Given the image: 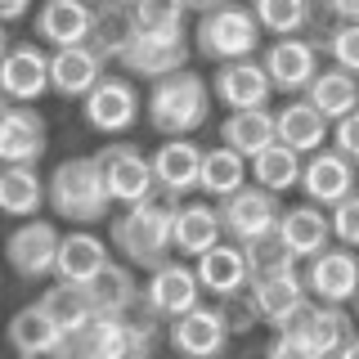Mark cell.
<instances>
[{"mask_svg": "<svg viewBox=\"0 0 359 359\" xmlns=\"http://www.w3.org/2000/svg\"><path fill=\"white\" fill-rule=\"evenodd\" d=\"M220 144H229L233 153H243L252 162L256 153H265L274 144V112L269 108H243V112H229L220 121Z\"/></svg>", "mask_w": 359, "mask_h": 359, "instance_id": "4dcf8cb0", "label": "cell"}, {"mask_svg": "<svg viewBox=\"0 0 359 359\" xmlns=\"http://www.w3.org/2000/svg\"><path fill=\"white\" fill-rule=\"evenodd\" d=\"M50 149L45 117L32 104H5L0 112V166H36Z\"/></svg>", "mask_w": 359, "mask_h": 359, "instance_id": "ac0fdd59", "label": "cell"}, {"mask_svg": "<svg viewBox=\"0 0 359 359\" xmlns=\"http://www.w3.org/2000/svg\"><path fill=\"white\" fill-rule=\"evenodd\" d=\"M301 153H292L287 144H269L265 153H256L252 157V184H261V189H269V194H292V189H301Z\"/></svg>", "mask_w": 359, "mask_h": 359, "instance_id": "836d02e7", "label": "cell"}, {"mask_svg": "<svg viewBox=\"0 0 359 359\" xmlns=\"http://www.w3.org/2000/svg\"><path fill=\"white\" fill-rule=\"evenodd\" d=\"M359 189V166L351 162V157H341L337 149H319L306 157V166H301V194H306V202H314V207L332 211L341 198H351Z\"/></svg>", "mask_w": 359, "mask_h": 359, "instance_id": "2e32d148", "label": "cell"}, {"mask_svg": "<svg viewBox=\"0 0 359 359\" xmlns=\"http://www.w3.org/2000/svg\"><path fill=\"white\" fill-rule=\"evenodd\" d=\"M233 341V328L224 319V306H194L189 314L166 323V346L180 359H220Z\"/></svg>", "mask_w": 359, "mask_h": 359, "instance_id": "9c48e42d", "label": "cell"}, {"mask_svg": "<svg viewBox=\"0 0 359 359\" xmlns=\"http://www.w3.org/2000/svg\"><path fill=\"white\" fill-rule=\"evenodd\" d=\"M90 292V306H95V319L99 314H135L140 310V283H135V269L126 261H108V269L86 287Z\"/></svg>", "mask_w": 359, "mask_h": 359, "instance_id": "f546056e", "label": "cell"}, {"mask_svg": "<svg viewBox=\"0 0 359 359\" xmlns=\"http://www.w3.org/2000/svg\"><path fill=\"white\" fill-rule=\"evenodd\" d=\"M328 224H332V243L355 247V252H359V189L328 211Z\"/></svg>", "mask_w": 359, "mask_h": 359, "instance_id": "60d3db41", "label": "cell"}, {"mask_svg": "<svg viewBox=\"0 0 359 359\" xmlns=\"http://www.w3.org/2000/svg\"><path fill=\"white\" fill-rule=\"evenodd\" d=\"M189 0H130V18L140 32H180Z\"/></svg>", "mask_w": 359, "mask_h": 359, "instance_id": "f35d334b", "label": "cell"}, {"mask_svg": "<svg viewBox=\"0 0 359 359\" xmlns=\"http://www.w3.org/2000/svg\"><path fill=\"white\" fill-rule=\"evenodd\" d=\"M67 341H72V359H149L157 351V319L149 310L144 314H99Z\"/></svg>", "mask_w": 359, "mask_h": 359, "instance_id": "5b68a950", "label": "cell"}, {"mask_svg": "<svg viewBox=\"0 0 359 359\" xmlns=\"http://www.w3.org/2000/svg\"><path fill=\"white\" fill-rule=\"evenodd\" d=\"M269 72L261 67V54L256 59H233L220 63L216 76H211V99H220V108L243 112V108H269Z\"/></svg>", "mask_w": 359, "mask_h": 359, "instance_id": "d6986e66", "label": "cell"}, {"mask_svg": "<svg viewBox=\"0 0 359 359\" xmlns=\"http://www.w3.org/2000/svg\"><path fill=\"white\" fill-rule=\"evenodd\" d=\"M351 306H355V319H359V292H355V301H351Z\"/></svg>", "mask_w": 359, "mask_h": 359, "instance_id": "f907efd6", "label": "cell"}, {"mask_svg": "<svg viewBox=\"0 0 359 359\" xmlns=\"http://www.w3.org/2000/svg\"><path fill=\"white\" fill-rule=\"evenodd\" d=\"M36 306L50 314V323H54V328H59L63 337H76L90 319H95L90 292H86V287H76V283H54V287H45Z\"/></svg>", "mask_w": 359, "mask_h": 359, "instance_id": "d6a6232c", "label": "cell"}, {"mask_svg": "<svg viewBox=\"0 0 359 359\" xmlns=\"http://www.w3.org/2000/svg\"><path fill=\"white\" fill-rule=\"evenodd\" d=\"M319 9L332 22H359V0H319Z\"/></svg>", "mask_w": 359, "mask_h": 359, "instance_id": "ee69618b", "label": "cell"}, {"mask_svg": "<svg viewBox=\"0 0 359 359\" xmlns=\"http://www.w3.org/2000/svg\"><path fill=\"white\" fill-rule=\"evenodd\" d=\"M59 238L63 233L54 229V220H22L14 233L5 238V261L14 269L18 278H27V283H41V278L54 274V256H59Z\"/></svg>", "mask_w": 359, "mask_h": 359, "instance_id": "4fadbf2b", "label": "cell"}, {"mask_svg": "<svg viewBox=\"0 0 359 359\" xmlns=\"http://www.w3.org/2000/svg\"><path fill=\"white\" fill-rule=\"evenodd\" d=\"M153 180L162 194H171L184 202L189 194H198V180H202V149L194 144V135H175V140H162L153 149Z\"/></svg>", "mask_w": 359, "mask_h": 359, "instance_id": "ffe728a7", "label": "cell"}, {"mask_svg": "<svg viewBox=\"0 0 359 359\" xmlns=\"http://www.w3.org/2000/svg\"><path fill=\"white\" fill-rule=\"evenodd\" d=\"M216 5H224V0H189V9H198V14H207V9H216Z\"/></svg>", "mask_w": 359, "mask_h": 359, "instance_id": "7dc6e473", "label": "cell"}, {"mask_svg": "<svg viewBox=\"0 0 359 359\" xmlns=\"http://www.w3.org/2000/svg\"><path fill=\"white\" fill-rule=\"evenodd\" d=\"M112 252H108V238H99L95 229H72L59 238V256H54V278L59 283H76V287H90L99 274L108 269Z\"/></svg>", "mask_w": 359, "mask_h": 359, "instance_id": "cb8c5ba5", "label": "cell"}, {"mask_svg": "<svg viewBox=\"0 0 359 359\" xmlns=\"http://www.w3.org/2000/svg\"><path fill=\"white\" fill-rule=\"evenodd\" d=\"M328 140H332V149H337V153L351 157V162L359 166V108H355V112H346L341 121H332V135H328Z\"/></svg>", "mask_w": 359, "mask_h": 359, "instance_id": "7bdbcfd3", "label": "cell"}, {"mask_svg": "<svg viewBox=\"0 0 359 359\" xmlns=\"http://www.w3.org/2000/svg\"><path fill=\"white\" fill-rule=\"evenodd\" d=\"M265 359H323L301 332H274L265 346Z\"/></svg>", "mask_w": 359, "mask_h": 359, "instance_id": "b9f144b4", "label": "cell"}, {"mask_svg": "<svg viewBox=\"0 0 359 359\" xmlns=\"http://www.w3.org/2000/svg\"><path fill=\"white\" fill-rule=\"evenodd\" d=\"M216 207H220L224 238L238 243V247H252V243L274 238L278 216H283V198L269 194V189H261V184H243L238 194H229L224 202H216Z\"/></svg>", "mask_w": 359, "mask_h": 359, "instance_id": "8992f818", "label": "cell"}, {"mask_svg": "<svg viewBox=\"0 0 359 359\" xmlns=\"http://www.w3.org/2000/svg\"><path fill=\"white\" fill-rule=\"evenodd\" d=\"M243 297H247V306L256 310V319L274 328V323L283 319L287 310H297L310 292H306L301 265H287V269H274V274H252V283H247Z\"/></svg>", "mask_w": 359, "mask_h": 359, "instance_id": "44dd1931", "label": "cell"}, {"mask_svg": "<svg viewBox=\"0 0 359 359\" xmlns=\"http://www.w3.org/2000/svg\"><path fill=\"white\" fill-rule=\"evenodd\" d=\"M45 207L59 220L90 229V224L112 216V198L99 171V157H63L50 175H45Z\"/></svg>", "mask_w": 359, "mask_h": 359, "instance_id": "7a4b0ae2", "label": "cell"}, {"mask_svg": "<svg viewBox=\"0 0 359 359\" xmlns=\"http://www.w3.org/2000/svg\"><path fill=\"white\" fill-rule=\"evenodd\" d=\"M355 332H359V328H355V314L346 310V306H323V301L314 306V314L306 319V328H301V337H306V341H310L323 359H332Z\"/></svg>", "mask_w": 359, "mask_h": 359, "instance_id": "e575fe53", "label": "cell"}, {"mask_svg": "<svg viewBox=\"0 0 359 359\" xmlns=\"http://www.w3.org/2000/svg\"><path fill=\"white\" fill-rule=\"evenodd\" d=\"M319 50L328 54V63H337L341 72L359 76V22H332L319 36Z\"/></svg>", "mask_w": 359, "mask_h": 359, "instance_id": "ab89813d", "label": "cell"}, {"mask_svg": "<svg viewBox=\"0 0 359 359\" xmlns=\"http://www.w3.org/2000/svg\"><path fill=\"white\" fill-rule=\"evenodd\" d=\"M99 5L95 0H41L36 18H32V36L50 50H67V45H86L95 32Z\"/></svg>", "mask_w": 359, "mask_h": 359, "instance_id": "9a60e30c", "label": "cell"}, {"mask_svg": "<svg viewBox=\"0 0 359 359\" xmlns=\"http://www.w3.org/2000/svg\"><path fill=\"white\" fill-rule=\"evenodd\" d=\"M149 359H153V355H149Z\"/></svg>", "mask_w": 359, "mask_h": 359, "instance_id": "db71d44e", "label": "cell"}, {"mask_svg": "<svg viewBox=\"0 0 359 359\" xmlns=\"http://www.w3.org/2000/svg\"><path fill=\"white\" fill-rule=\"evenodd\" d=\"M140 306L153 314L157 323H171L180 314H189L194 306H202V283L198 269L189 261H162L157 269H149V283L140 287Z\"/></svg>", "mask_w": 359, "mask_h": 359, "instance_id": "52a82bcc", "label": "cell"}, {"mask_svg": "<svg viewBox=\"0 0 359 359\" xmlns=\"http://www.w3.org/2000/svg\"><path fill=\"white\" fill-rule=\"evenodd\" d=\"M27 9H32V0H0V22H18V18H27Z\"/></svg>", "mask_w": 359, "mask_h": 359, "instance_id": "f6af8a7d", "label": "cell"}, {"mask_svg": "<svg viewBox=\"0 0 359 359\" xmlns=\"http://www.w3.org/2000/svg\"><path fill=\"white\" fill-rule=\"evenodd\" d=\"M274 238H278V247H283L292 261H310V256H319L323 247L332 243L328 211L314 207V202H297V207H283Z\"/></svg>", "mask_w": 359, "mask_h": 359, "instance_id": "d4e9b609", "label": "cell"}, {"mask_svg": "<svg viewBox=\"0 0 359 359\" xmlns=\"http://www.w3.org/2000/svg\"><path fill=\"white\" fill-rule=\"evenodd\" d=\"M5 104H9V99H5V90H0V112H5Z\"/></svg>", "mask_w": 359, "mask_h": 359, "instance_id": "816d5d0a", "label": "cell"}, {"mask_svg": "<svg viewBox=\"0 0 359 359\" xmlns=\"http://www.w3.org/2000/svg\"><path fill=\"white\" fill-rule=\"evenodd\" d=\"M67 337L50 323V314L41 306H22L14 319H9V346L27 359V355H45V351H59Z\"/></svg>", "mask_w": 359, "mask_h": 359, "instance_id": "d590c367", "label": "cell"}, {"mask_svg": "<svg viewBox=\"0 0 359 359\" xmlns=\"http://www.w3.org/2000/svg\"><path fill=\"white\" fill-rule=\"evenodd\" d=\"M243 184H252V162H247L243 153H233L229 144L202 149V180H198V194H207L211 202H224L229 194H238Z\"/></svg>", "mask_w": 359, "mask_h": 359, "instance_id": "83f0119b", "label": "cell"}, {"mask_svg": "<svg viewBox=\"0 0 359 359\" xmlns=\"http://www.w3.org/2000/svg\"><path fill=\"white\" fill-rule=\"evenodd\" d=\"M198 283L207 297H216V301H233V297H243L247 283H252V265H247V252L238 243H229V238H220L211 252H202L198 261Z\"/></svg>", "mask_w": 359, "mask_h": 359, "instance_id": "603a6c76", "label": "cell"}, {"mask_svg": "<svg viewBox=\"0 0 359 359\" xmlns=\"http://www.w3.org/2000/svg\"><path fill=\"white\" fill-rule=\"evenodd\" d=\"M9 54V32H5V22H0V59Z\"/></svg>", "mask_w": 359, "mask_h": 359, "instance_id": "c3c4849f", "label": "cell"}, {"mask_svg": "<svg viewBox=\"0 0 359 359\" xmlns=\"http://www.w3.org/2000/svg\"><path fill=\"white\" fill-rule=\"evenodd\" d=\"M328 135H332V121L323 117L306 95H292L287 104L274 112V140L287 144V149L301 153V157L319 153L323 144H328Z\"/></svg>", "mask_w": 359, "mask_h": 359, "instance_id": "484cf974", "label": "cell"}, {"mask_svg": "<svg viewBox=\"0 0 359 359\" xmlns=\"http://www.w3.org/2000/svg\"><path fill=\"white\" fill-rule=\"evenodd\" d=\"M252 9L265 36H301L314 22L319 0H252Z\"/></svg>", "mask_w": 359, "mask_h": 359, "instance_id": "8d00e7d4", "label": "cell"}, {"mask_svg": "<svg viewBox=\"0 0 359 359\" xmlns=\"http://www.w3.org/2000/svg\"><path fill=\"white\" fill-rule=\"evenodd\" d=\"M108 59L95 45H67V50H50V90L59 99H86L90 90L104 81Z\"/></svg>", "mask_w": 359, "mask_h": 359, "instance_id": "7402d4cb", "label": "cell"}, {"mask_svg": "<svg viewBox=\"0 0 359 359\" xmlns=\"http://www.w3.org/2000/svg\"><path fill=\"white\" fill-rule=\"evenodd\" d=\"M224 238L220 229V207L216 202H180L175 211V233H171V252L180 261H198L202 252H211Z\"/></svg>", "mask_w": 359, "mask_h": 359, "instance_id": "4316f807", "label": "cell"}, {"mask_svg": "<svg viewBox=\"0 0 359 359\" xmlns=\"http://www.w3.org/2000/svg\"><path fill=\"white\" fill-rule=\"evenodd\" d=\"M332 359H359V332H355V337H351V341H346V346H341V351H337Z\"/></svg>", "mask_w": 359, "mask_h": 359, "instance_id": "bcb514c9", "label": "cell"}, {"mask_svg": "<svg viewBox=\"0 0 359 359\" xmlns=\"http://www.w3.org/2000/svg\"><path fill=\"white\" fill-rule=\"evenodd\" d=\"M306 292L323 306H351L359 292V252L341 243H328L319 256L306 261Z\"/></svg>", "mask_w": 359, "mask_h": 359, "instance_id": "7c38bea8", "label": "cell"}, {"mask_svg": "<svg viewBox=\"0 0 359 359\" xmlns=\"http://www.w3.org/2000/svg\"><path fill=\"white\" fill-rule=\"evenodd\" d=\"M95 157H99V171H104L108 198L117 202V207H130V202H144L149 194H157L153 162L135 149V144H104Z\"/></svg>", "mask_w": 359, "mask_h": 359, "instance_id": "5bb4252c", "label": "cell"}, {"mask_svg": "<svg viewBox=\"0 0 359 359\" xmlns=\"http://www.w3.org/2000/svg\"><path fill=\"white\" fill-rule=\"evenodd\" d=\"M175 211L180 198L171 194H149L144 202H130L117 216H108V247L121 252V261L130 269H157L171 261V233H175Z\"/></svg>", "mask_w": 359, "mask_h": 359, "instance_id": "6da1fadb", "label": "cell"}, {"mask_svg": "<svg viewBox=\"0 0 359 359\" xmlns=\"http://www.w3.org/2000/svg\"><path fill=\"white\" fill-rule=\"evenodd\" d=\"M261 67L269 72V86H274V95H306L310 81L319 76L323 67V50L319 41L310 36H274L261 50Z\"/></svg>", "mask_w": 359, "mask_h": 359, "instance_id": "ba28073f", "label": "cell"}, {"mask_svg": "<svg viewBox=\"0 0 359 359\" xmlns=\"http://www.w3.org/2000/svg\"><path fill=\"white\" fill-rule=\"evenodd\" d=\"M247 5H252V0H247Z\"/></svg>", "mask_w": 359, "mask_h": 359, "instance_id": "f5cc1de1", "label": "cell"}, {"mask_svg": "<svg viewBox=\"0 0 359 359\" xmlns=\"http://www.w3.org/2000/svg\"><path fill=\"white\" fill-rule=\"evenodd\" d=\"M0 90L9 104H36L50 95V54L41 41H18L0 59Z\"/></svg>", "mask_w": 359, "mask_h": 359, "instance_id": "e0dca14e", "label": "cell"}, {"mask_svg": "<svg viewBox=\"0 0 359 359\" xmlns=\"http://www.w3.org/2000/svg\"><path fill=\"white\" fill-rule=\"evenodd\" d=\"M45 207V180L36 166H0V211L14 220H32Z\"/></svg>", "mask_w": 359, "mask_h": 359, "instance_id": "f1b7e54d", "label": "cell"}, {"mask_svg": "<svg viewBox=\"0 0 359 359\" xmlns=\"http://www.w3.org/2000/svg\"><path fill=\"white\" fill-rule=\"evenodd\" d=\"M194 50L207 63H233V59H256L265 50V32L256 22V9L247 0H224L207 9L194 27Z\"/></svg>", "mask_w": 359, "mask_h": 359, "instance_id": "277c9868", "label": "cell"}, {"mask_svg": "<svg viewBox=\"0 0 359 359\" xmlns=\"http://www.w3.org/2000/svg\"><path fill=\"white\" fill-rule=\"evenodd\" d=\"M189 54H194V45H189L184 27L180 32H135L117 63H121V72H130V76L157 81V76H171L180 67H189Z\"/></svg>", "mask_w": 359, "mask_h": 359, "instance_id": "8fae6325", "label": "cell"}, {"mask_svg": "<svg viewBox=\"0 0 359 359\" xmlns=\"http://www.w3.org/2000/svg\"><path fill=\"white\" fill-rule=\"evenodd\" d=\"M207 121H211V81L202 72L180 67L171 76L149 81V126L162 140L198 135Z\"/></svg>", "mask_w": 359, "mask_h": 359, "instance_id": "3957f363", "label": "cell"}, {"mask_svg": "<svg viewBox=\"0 0 359 359\" xmlns=\"http://www.w3.org/2000/svg\"><path fill=\"white\" fill-rule=\"evenodd\" d=\"M306 99H310V104L319 108L328 121H341L346 112L359 108V76H355V72H341L337 63H328V67H319V76L310 81Z\"/></svg>", "mask_w": 359, "mask_h": 359, "instance_id": "1f68e13d", "label": "cell"}, {"mask_svg": "<svg viewBox=\"0 0 359 359\" xmlns=\"http://www.w3.org/2000/svg\"><path fill=\"white\" fill-rule=\"evenodd\" d=\"M95 5H130V0H95Z\"/></svg>", "mask_w": 359, "mask_h": 359, "instance_id": "681fc988", "label": "cell"}, {"mask_svg": "<svg viewBox=\"0 0 359 359\" xmlns=\"http://www.w3.org/2000/svg\"><path fill=\"white\" fill-rule=\"evenodd\" d=\"M135 32H140V27H135V18H130V5H99L90 45H95L104 59H121V50L130 45Z\"/></svg>", "mask_w": 359, "mask_h": 359, "instance_id": "74e56055", "label": "cell"}, {"mask_svg": "<svg viewBox=\"0 0 359 359\" xmlns=\"http://www.w3.org/2000/svg\"><path fill=\"white\" fill-rule=\"evenodd\" d=\"M86 112V126L95 135H126L135 121L144 117V95L135 86V76H104L90 95L81 99Z\"/></svg>", "mask_w": 359, "mask_h": 359, "instance_id": "30bf717a", "label": "cell"}]
</instances>
